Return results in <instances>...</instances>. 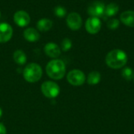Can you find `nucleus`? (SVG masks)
I'll return each mask as SVG.
<instances>
[{
  "label": "nucleus",
  "instance_id": "nucleus-1",
  "mask_svg": "<svg viewBox=\"0 0 134 134\" xmlns=\"http://www.w3.org/2000/svg\"><path fill=\"white\" fill-rule=\"evenodd\" d=\"M128 60L126 53L119 49H115L110 51L105 58L107 65L112 69H119L123 68Z\"/></svg>",
  "mask_w": 134,
  "mask_h": 134
},
{
  "label": "nucleus",
  "instance_id": "nucleus-2",
  "mask_svg": "<svg viewBox=\"0 0 134 134\" xmlns=\"http://www.w3.org/2000/svg\"><path fill=\"white\" fill-rule=\"evenodd\" d=\"M46 71L49 77L54 80H60L65 75L66 66L63 60L53 59L47 64Z\"/></svg>",
  "mask_w": 134,
  "mask_h": 134
},
{
  "label": "nucleus",
  "instance_id": "nucleus-3",
  "mask_svg": "<svg viewBox=\"0 0 134 134\" xmlns=\"http://www.w3.org/2000/svg\"><path fill=\"white\" fill-rule=\"evenodd\" d=\"M42 75V69L41 66L35 63L27 64L23 71L24 79L31 83L39 81Z\"/></svg>",
  "mask_w": 134,
  "mask_h": 134
},
{
  "label": "nucleus",
  "instance_id": "nucleus-4",
  "mask_svg": "<svg viewBox=\"0 0 134 134\" xmlns=\"http://www.w3.org/2000/svg\"><path fill=\"white\" fill-rule=\"evenodd\" d=\"M41 90L42 94L46 97L53 99V98H56L59 95L60 90L59 86L56 82L51 81H46L42 84Z\"/></svg>",
  "mask_w": 134,
  "mask_h": 134
},
{
  "label": "nucleus",
  "instance_id": "nucleus-5",
  "mask_svg": "<svg viewBox=\"0 0 134 134\" xmlns=\"http://www.w3.org/2000/svg\"><path fill=\"white\" fill-rule=\"evenodd\" d=\"M87 13L90 16L94 17H105V5L100 1H94L91 2L88 8Z\"/></svg>",
  "mask_w": 134,
  "mask_h": 134
},
{
  "label": "nucleus",
  "instance_id": "nucleus-6",
  "mask_svg": "<svg viewBox=\"0 0 134 134\" xmlns=\"http://www.w3.org/2000/svg\"><path fill=\"white\" fill-rule=\"evenodd\" d=\"M68 82L75 86H79L84 84L86 81V75L81 70L74 69L68 72L67 75Z\"/></svg>",
  "mask_w": 134,
  "mask_h": 134
},
{
  "label": "nucleus",
  "instance_id": "nucleus-7",
  "mask_svg": "<svg viewBox=\"0 0 134 134\" xmlns=\"http://www.w3.org/2000/svg\"><path fill=\"white\" fill-rule=\"evenodd\" d=\"M66 22H67L68 27L72 31H78L79 29L81 28L82 24V17L76 12L70 13L67 16Z\"/></svg>",
  "mask_w": 134,
  "mask_h": 134
},
{
  "label": "nucleus",
  "instance_id": "nucleus-8",
  "mask_svg": "<svg viewBox=\"0 0 134 134\" xmlns=\"http://www.w3.org/2000/svg\"><path fill=\"white\" fill-rule=\"evenodd\" d=\"M86 30L91 35L97 34L101 28V21L100 18L90 16L86 21Z\"/></svg>",
  "mask_w": 134,
  "mask_h": 134
},
{
  "label": "nucleus",
  "instance_id": "nucleus-9",
  "mask_svg": "<svg viewBox=\"0 0 134 134\" xmlns=\"http://www.w3.org/2000/svg\"><path fill=\"white\" fill-rule=\"evenodd\" d=\"M13 20L15 24L20 27H27L31 21V17L30 15L24 10H18L14 13L13 16Z\"/></svg>",
  "mask_w": 134,
  "mask_h": 134
},
{
  "label": "nucleus",
  "instance_id": "nucleus-10",
  "mask_svg": "<svg viewBox=\"0 0 134 134\" xmlns=\"http://www.w3.org/2000/svg\"><path fill=\"white\" fill-rule=\"evenodd\" d=\"M13 27L8 23H0V43L9 42L13 36Z\"/></svg>",
  "mask_w": 134,
  "mask_h": 134
},
{
  "label": "nucleus",
  "instance_id": "nucleus-11",
  "mask_svg": "<svg viewBox=\"0 0 134 134\" xmlns=\"http://www.w3.org/2000/svg\"><path fill=\"white\" fill-rule=\"evenodd\" d=\"M44 52L45 53L53 59H57L58 57H60L61 53L60 48L54 42H48L44 47Z\"/></svg>",
  "mask_w": 134,
  "mask_h": 134
},
{
  "label": "nucleus",
  "instance_id": "nucleus-12",
  "mask_svg": "<svg viewBox=\"0 0 134 134\" xmlns=\"http://www.w3.org/2000/svg\"><path fill=\"white\" fill-rule=\"evenodd\" d=\"M120 20L127 27H134V11L126 10L120 15Z\"/></svg>",
  "mask_w": 134,
  "mask_h": 134
},
{
  "label": "nucleus",
  "instance_id": "nucleus-13",
  "mask_svg": "<svg viewBox=\"0 0 134 134\" xmlns=\"http://www.w3.org/2000/svg\"><path fill=\"white\" fill-rule=\"evenodd\" d=\"M23 35H24V38L30 42H37L40 38V35L38 33V30H36L35 28H33V27L27 28L24 31Z\"/></svg>",
  "mask_w": 134,
  "mask_h": 134
},
{
  "label": "nucleus",
  "instance_id": "nucleus-14",
  "mask_svg": "<svg viewBox=\"0 0 134 134\" xmlns=\"http://www.w3.org/2000/svg\"><path fill=\"white\" fill-rule=\"evenodd\" d=\"M53 27V21L48 18H42L37 22V28L40 31H48Z\"/></svg>",
  "mask_w": 134,
  "mask_h": 134
},
{
  "label": "nucleus",
  "instance_id": "nucleus-15",
  "mask_svg": "<svg viewBox=\"0 0 134 134\" xmlns=\"http://www.w3.org/2000/svg\"><path fill=\"white\" fill-rule=\"evenodd\" d=\"M13 60L19 65H24L27 61V56L25 53L21 49H16L13 53Z\"/></svg>",
  "mask_w": 134,
  "mask_h": 134
},
{
  "label": "nucleus",
  "instance_id": "nucleus-16",
  "mask_svg": "<svg viewBox=\"0 0 134 134\" xmlns=\"http://www.w3.org/2000/svg\"><path fill=\"white\" fill-rule=\"evenodd\" d=\"M119 11V7L116 3L111 2L105 6V17H111L115 16Z\"/></svg>",
  "mask_w": 134,
  "mask_h": 134
},
{
  "label": "nucleus",
  "instance_id": "nucleus-17",
  "mask_svg": "<svg viewBox=\"0 0 134 134\" xmlns=\"http://www.w3.org/2000/svg\"><path fill=\"white\" fill-rule=\"evenodd\" d=\"M100 78H101L100 74L98 71H93L89 74L88 78H87V82H88V84H90L91 86H95L100 82Z\"/></svg>",
  "mask_w": 134,
  "mask_h": 134
},
{
  "label": "nucleus",
  "instance_id": "nucleus-18",
  "mask_svg": "<svg viewBox=\"0 0 134 134\" xmlns=\"http://www.w3.org/2000/svg\"><path fill=\"white\" fill-rule=\"evenodd\" d=\"M122 75L126 80L130 81L133 79L134 77L133 71L130 68H125L122 71Z\"/></svg>",
  "mask_w": 134,
  "mask_h": 134
},
{
  "label": "nucleus",
  "instance_id": "nucleus-19",
  "mask_svg": "<svg viewBox=\"0 0 134 134\" xmlns=\"http://www.w3.org/2000/svg\"><path fill=\"white\" fill-rule=\"evenodd\" d=\"M54 14L57 17L62 18L65 16V15L67 14V9L62 5H57L54 8Z\"/></svg>",
  "mask_w": 134,
  "mask_h": 134
},
{
  "label": "nucleus",
  "instance_id": "nucleus-20",
  "mask_svg": "<svg viewBox=\"0 0 134 134\" xmlns=\"http://www.w3.org/2000/svg\"><path fill=\"white\" fill-rule=\"evenodd\" d=\"M71 46H72V42L68 38H64L63 41L61 42V49L63 51H64V52H67V51L70 50Z\"/></svg>",
  "mask_w": 134,
  "mask_h": 134
},
{
  "label": "nucleus",
  "instance_id": "nucleus-21",
  "mask_svg": "<svg viewBox=\"0 0 134 134\" xmlns=\"http://www.w3.org/2000/svg\"><path fill=\"white\" fill-rule=\"evenodd\" d=\"M120 22L118 19L116 18H112L108 21V27L111 30H115L119 27Z\"/></svg>",
  "mask_w": 134,
  "mask_h": 134
},
{
  "label": "nucleus",
  "instance_id": "nucleus-22",
  "mask_svg": "<svg viewBox=\"0 0 134 134\" xmlns=\"http://www.w3.org/2000/svg\"><path fill=\"white\" fill-rule=\"evenodd\" d=\"M0 134H6V128L1 122H0Z\"/></svg>",
  "mask_w": 134,
  "mask_h": 134
},
{
  "label": "nucleus",
  "instance_id": "nucleus-23",
  "mask_svg": "<svg viewBox=\"0 0 134 134\" xmlns=\"http://www.w3.org/2000/svg\"><path fill=\"white\" fill-rule=\"evenodd\" d=\"M2 108H0V119L2 118Z\"/></svg>",
  "mask_w": 134,
  "mask_h": 134
},
{
  "label": "nucleus",
  "instance_id": "nucleus-24",
  "mask_svg": "<svg viewBox=\"0 0 134 134\" xmlns=\"http://www.w3.org/2000/svg\"><path fill=\"white\" fill-rule=\"evenodd\" d=\"M0 18H1V12H0Z\"/></svg>",
  "mask_w": 134,
  "mask_h": 134
},
{
  "label": "nucleus",
  "instance_id": "nucleus-25",
  "mask_svg": "<svg viewBox=\"0 0 134 134\" xmlns=\"http://www.w3.org/2000/svg\"><path fill=\"white\" fill-rule=\"evenodd\" d=\"M133 80H134V77H133Z\"/></svg>",
  "mask_w": 134,
  "mask_h": 134
}]
</instances>
